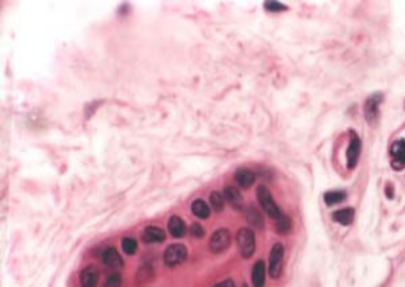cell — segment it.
<instances>
[{"label":"cell","instance_id":"obj_10","mask_svg":"<svg viewBox=\"0 0 405 287\" xmlns=\"http://www.w3.org/2000/svg\"><path fill=\"white\" fill-rule=\"evenodd\" d=\"M236 183L239 185L242 188H249L252 187V183L255 182V173L249 169H239L236 172V177H234Z\"/></svg>","mask_w":405,"mask_h":287},{"label":"cell","instance_id":"obj_18","mask_svg":"<svg viewBox=\"0 0 405 287\" xmlns=\"http://www.w3.org/2000/svg\"><path fill=\"white\" fill-rule=\"evenodd\" d=\"M152 279H153V269L150 264L142 266L139 269V272H137V277H135L139 285H147L148 282H152Z\"/></svg>","mask_w":405,"mask_h":287},{"label":"cell","instance_id":"obj_24","mask_svg":"<svg viewBox=\"0 0 405 287\" xmlns=\"http://www.w3.org/2000/svg\"><path fill=\"white\" fill-rule=\"evenodd\" d=\"M122 285V279H121V274H111L109 279H107V282L104 287H121Z\"/></svg>","mask_w":405,"mask_h":287},{"label":"cell","instance_id":"obj_4","mask_svg":"<svg viewBox=\"0 0 405 287\" xmlns=\"http://www.w3.org/2000/svg\"><path fill=\"white\" fill-rule=\"evenodd\" d=\"M186 258H188V251L183 244H171V246L166 248L165 254H163L165 264L170 266V267L181 264V262L186 261Z\"/></svg>","mask_w":405,"mask_h":287},{"label":"cell","instance_id":"obj_14","mask_svg":"<svg viewBox=\"0 0 405 287\" xmlns=\"http://www.w3.org/2000/svg\"><path fill=\"white\" fill-rule=\"evenodd\" d=\"M223 196H224V200L228 201L232 208H237V210H239V208H242V196H241V193L234 187H226L224 191H223Z\"/></svg>","mask_w":405,"mask_h":287},{"label":"cell","instance_id":"obj_25","mask_svg":"<svg viewBox=\"0 0 405 287\" xmlns=\"http://www.w3.org/2000/svg\"><path fill=\"white\" fill-rule=\"evenodd\" d=\"M189 231H191V235H193L194 238H202V236H205V230H202L198 223L191 225V228H189Z\"/></svg>","mask_w":405,"mask_h":287},{"label":"cell","instance_id":"obj_1","mask_svg":"<svg viewBox=\"0 0 405 287\" xmlns=\"http://www.w3.org/2000/svg\"><path fill=\"white\" fill-rule=\"evenodd\" d=\"M237 248L244 259H249L255 251V235L252 230L249 228H241L236 235Z\"/></svg>","mask_w":405,"mask_h":287},{"label":"cell","instance_id":"obj_27","mask_svg":"<svg viewBox=\"0 0 405 287\" xmlns=\"http://www.w3.org/2000/svg\"><path fill=\"white\" fill-rule=\"evenodd\" d=\"M213 287H234V280H232V279H226V280H221V282L214 284Z\"/></svg>","mask_w":405,"mask_h":287},{"label":"cell","instance_id":"obj_16","mask_svg":"<svg viewBox=\"0 0 405 287\" xmlns=\"http://www.w3.org/2000/svg\"><path fill=\"white\" fill-rule=\"evenodd\" d=\"M191 213L194 214V217L206 220V218H210L211 210L208 208V203L205 200H194L191 203Z\"/></svg>","mask_w":405,"mask_h":287},{"label":"cell","instance_id":"obj_12","mask_svg":"<svg viewBox=\"0 0 405 287\" xmlns=\"http://www.w3.org/2000/svg\"><path fill=\"white\" fill-rule=\"evenodd\" d=\"M97 277H99V272L96 267L94 266L86 267L84 271L81 272V287H96Z\"/></svg>","mask_w":405,"mask_h":287},{"label":"cell","instance_id":"obj_15","mask_svg":"<svg viewBox=\"0 0 405 287\" xmlns=\"http://www.w3.org/2000/svg\"><path fill=\"white\" fill-rule=\"evenodd\" d=\"M168 231L173 238H183L184 231H186V226H184V221L178 217H171L168 220Z\"/></svg>","mask_w":405,"mask_h":287},{"label":"cell","instance_id":"obj_22","mask_svg":"<svg viewBox=\"0 0 405 287\" xmlns=\"http://www.w3.org/2000/svg\"><path fill=\"white\" fill-rule=\"evenodd\" d=\"M275 226H277L278 233H287L291 228V221L288 217H285V214H280V217L275 220Z\"/></svg>","mask_w":405,"mask_h":287},{"label":"cell","instance_id":"obj_26","mask_svg":"<svg viewBox=\"0 0 405 287\" xmlns=\"http://www.w3.org/2000/svg\"><path fill=\"white\" fill-rule=\"evenodd\" d=\"M265 9H270V10H275V12L287 10V9H285V5H283V4H278V2H267V4H265Z\"/></svg>","mask_w":405,"mask_h":287},{"label":"cell","instance_id":"obj_8","mask_svg":"<svg viewBox=\"0 0 405 287\" xmlns=\"http://www.w3.org/2000/svg\"><path fill=\"white\" fill-rule=\"evenodd\" d=\"M359 152H361V140L354 132L351 134V142L348 147V167L349 169H354V165L357 164V159H359Z\"/></svg>","mask_w":405,"mask_h":287},{"label":"cell","instance_id":"obj_19","mask_svg":"<svg viewBox=\"0 0 405 287\" xmlns=\"http://www.w3.org/2000/svg\"><path fill=\"white\" fill-rule=\"evenodd\" d=\"M344 198H346V193L344 191H328V193H325V201H326V205H336V203L339 201H343Z\"/></svg>","mask_w":405,"mask_h":287},{"label":"cell","instance_id":"obj_6","mask_svg":"<svg viewBox=\"0 0 405 287\" xmlns=\"http://www.w3.org/2000/svg\"><path fill=\"white\" fill-rule=\"evenodd\" d=\"M390 157H392V167L395 170H402L405 167V140H395L390 147Z\"/></svg>","mask_w":405,"mask_h":287},{"label":"cell","instance_id":"obj_20","mask_svg":"<svg viewBox=\"0 0 405 287\" xmlns=\"http://www.w3.org/2000/svg\"><path fill=\"white\" fill-rule=\"evenodd\" d=\"M246 217H247V220H249V221H251V225L257 226V228H262V226H264V223H262V217H260V213H259L257 210H255L254 206H249V208H247Z\"/></svg>","mask_w":405,"mask_h":287},{"label":"cell","instance_id":"obj_11","mask_svg":"<svg viewBox=\"0 0 405 287\" xmlns=\"http://www.w3.org/2000/svg\"><path fill=\"white\" fill-rule=\"evenodd\" d=\"M103 261L107 267H112V269H119L122 267V259L119 253L114 249V248H106L104 253H103Z\"/></svg>","mask_w":405,"mask_h":287},{"label":"cell","instance_id":"obj_5","mask_svg":"<svg viewBox=\"0 0 405 287\" xmlns=\"http://www.w3.org/2000/svg\"><path fill=\"white\" fill-rule=\"evenodd\" d=\"M231 233L228 230H218L213 233V236L210 239V249L211 253L214 254H219V253H224L226 249L231 246Z\"/></svg>","mask_w":405,"mask_h":287},{"label":"cell","instance_id":"obj_28","mask_svg":"<svg viewBox=\"0 0 405 287\" xmlns=\"http://www.w3.org/2000/svg\"><path fill=\"white\" fill-rule=\"evenodd\" d=\"M242 287H247V285H242Z\"/></svg>","mask_w":405,"mask_h":287},{"label":"cell","instance_id":"obj_23","mask_svg":"<svg viewBox=\"0 0 405 287\" xmlns=\"http://www.w3.org/2000/svg\"><path fill=\"white\" fill-rule=\"evenodd\" d=\"M122 249H124V253L129 254V256L135 254V251H137V243H135V239H134V238H124V239H122Z\"/></svg>","mask_w":405,"mask_h":287},{"label":"cell","instance_id":"obj_13","mask_svg":"<svg viewBox=\"0 0 405 287\" xmlns=\"http://www.w3.org/2000/svg\"><path fill=\"white\" fill-rule=\"evenodd\" d=\"M252 284L254 287H264L265 284V262L257 261L252 267Z\"/></svg>","mask_w":405,"mask_h":287},{"label":"cell","instance_id":"obj_9","mask_svg":"<svg viewBox=\"0 0 405 287\" xmlns=\"http://www.w3.org/2000/svg\"><path fill=\"white\" fill-rule=\"evenodd\" d=\"M142 239L148 244L162 243L165 239V233H163V230H160L158 226H147L144 233H142Z\"/></svg>","mask_w":405,"mask_h":287},{"label":"cell","instance_id":"obj_7","mask_svg":"<svg viewBox=\"0 0 405 287\" xmlns=\"http://www.w3.org/2000/svg\"><path fill=\"white\" fill-rule=\"evenodd\" d=\"M380 101H382V96H380V94H372L371 98L366 101V104H364V114H366V119H367L369 124H374V122L377 121Z\"/></svg>","mask_w":405,"mask_h":287},{"label":"cell","instance_id":"obj_21","mask_svg":"<svg viewBox=\"0 0 405 287\" xmlns=\"http://www.w3.org/2000/svg\"><path fill=\"white\" fill-rule=\"evenodd\" d=\"M210 201H211V206L214 208L216 211H223L224 208V196L219 193V191H213L211 196H210Z\"/></svg>","mask_w":405,"mask_h":287},{"label":"cell","instance_id":"obj_17","mask_svg":"<svg viewBox=\"0 0 405 287\" xmlns=\"http://www.w3.org/2000/svg\"><path fill=\"white\" fill-rule=\"evenodd\" d=\"M353 218H354L353 208H343V210H338V211L333 213V220H335L336 223L344 225V226L351 225V221H353Z\"/></svg>","mask_w":405,"mask_h":287},{"label":"cell","instance_id":"obj_2","mask_svg":"<svg viewBox=\"0 0 405 287\" xmlns=\"http://www.w3.org/2000/svg\"><path fill=\"white\" fill-rule=\"evenodd\" d=\"M283 267V246L280 243L273 244L269 256V274L272 279H278Z\"/></svg>","mask_w":405,"mask_h":287},{"label":"cell","instance_id":"obj_3","mask_svg":"<svg viewBox=\"0 0 405 287\" xmlns=\"http://www.w3.org/2000/svg\"><path fill=\"white\" fill-rule=\"evenodd\" d=\"M257 200H259V203H260V208H262V210H264L267 214H269L270 218L277 220V218L280 217L278 206L275 205V203H273L269 188L264 187V185H260V187L257 188Z\"/></svg>","mask_w":405,"mask_h":287}]
</instances>
